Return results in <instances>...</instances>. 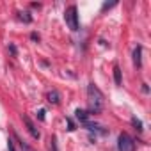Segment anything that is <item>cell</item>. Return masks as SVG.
I'll return each instance as SVG.
<instances>
[{"label":"cell","mask_w":151,"mask_h":151,"mask_svg":"<svg viewBox=\"0 0 151 151\" xmlns=\"http://www.w3.org/2000/svg\"><path fill=\"white\" fill-rule=\"evenodd\" d=\"M114 82H116V86H121V84H123V78H121V68H119V66H114Z\"/></svg>","instance_id":"ba28073f"},{"label":"cell","mask_w":151,"mask_h":151,"mask_svg":"<svg viewBox=\"0 0 151 151\" xmlns=\"http://www.w3.org/2000/svg\"><path fill=\"white\" fill-rule=\"evenodd\" d=\"M50 151H59V146H57V137H55V135L50 139Z\"/></svg>","instance_id":"7c38bea8"},{"label":"cell","mask_w":151,"mask_h":151,"mask_svg":"<svg viewBox=\"0 0 151 151\" xmlns=\"http://www.w3.org/2000/svg\"><path fill=\"white\" fill-rule=\"evenodd\" d=\"M30 37H32V39H34V41H39V36H37V34H32V36H30Z\"/></svg>","instance_id":"ac0fdd59"},{"label":"cell","mask_w":151,"mask_h":151,"mask_svg":"<svg viewBox=\"0 0 151 151\" xmlns=\"http://www.w3.org/2000/svg\"><path fill=\"white\" fill-rule=\"evenodd\" d=\"M45 114H46V112H45V110H43V109H41V110H39V112H37V117H39V119H41V121H45Z\"/></svg>","instance_id":"2e32d148"},{"label":"cell","mask_w":151,"mask_h":151,"mask_svg":"<svg viewBox=\"0 0 151 151\" xmlns=\"http://www.w3.org/2000/svg\"><path fill=\"white\" fill-rule=\"evenodd\" d=\"M18 144H20V147H22V151H34V147H30L25 140H22V139H18Z\"/></svg>","instance_id":"8fae6325"},{"label":"cell","mask_w":151,"mask_h":151,"mask_svg":"<svg viewBox=\"0 0 151 151\" xmlns=\"http://www.w3.org/2000/svg\"><path fill=\"white\" fill-rule=\"evenodd\" d=\"M117 149L119 151H135V142L128 133H121L117 137Z\"/></svg>","instance_id":"3957f363"},{"label":"cell","mask_w":151,"mask_h":151,"mask_svg":"<svg viewBox=\"0 0 151 151\" xmlns=\"http://www.w3.org/2000/svg\"><path fill=\"white\" fill-rule=\"evenodd\" d=\"M132 124L135 126V130H137V132H142V130H144V128H142V121H140V119H137V117H132Z\"/></svg>","instance_id":"30bf717a"},{"label":"cell","mask_w":151,"mask_h":151,"mask_svg":"<svg viewBox=\"0 0 151 151\" xmlns=\"http://www.w3.org/2000/svg\"><path fill=\"white\" fill-rule=\"evenodd\" d=\"M66 123H68V130H69V132H73V130H75V123H73L69 117L66 119Z\"/></svg>","instance_id":"5bb4252c"},{"label":"cell","mask_w":151,"mask_h":151,"mask_svg":"<svg viewBox=\"0 0 151 151\" xmlns=\"http://www.w3.org/2000/svg\"><path fill=\"white\" fill-rule=\"evenodd\" d=\"M7 151H16V147H14V142H13L11 139L7 140Z\"/></svg>","instance_id":"9a60e30c"},{"label":"cell","mask_w":151,"mask_h":151,"mask_svg":"<svg viewBox=\"0 0 151 151\" xmlns=\"http://www.w3.org/2000/svg\"><path fill=\"white\" fill-rule=\"evenodd\" d=\"M103 93L98 89V86L89 84L87 86V105H89V114H100L103 109Z\"/></svg>","instance_id":"6da1fadb"},{"label":"cell","mask_w":151,"mask_h":151,"mask_svg":"<svg viewBox=\"0 0 151 151\" xmlns=\"http://www.w3.org/2000/svg\"><path fill=\"white\" fill-rule=\"evenodd\" d=\"M64 20H66V25L73 30L77 32L80 29V23H78V9L77 6H69L66 11H64Z\"/></svg>","instance_id":"7a4b0ae2"},{"label":"cell","mask_w":151,"mask_h":151,"mask_svg":"<svg viewBox=\"0 0 151 151\" xmlns=\"http://www.w3.org/2000/svg\"><path fill=\"white\" fill-rule=\"evenodd\" d=\"M9 50H11L13 55H16V46H14V45H9Z\"/></svg>","instance_id":"e0dca14e"},{"label":"cell","mask_w":151,"mask_h":151,"mask_svg":"<svg viewBox=\"0 0 151 151\" xmlns=\"http://www.w3.org/2000/svg\"><path fill=\"white\" fill-rule=\"evenodd\" d=\"M18 18H20V20H22L23 23H30V22H32L30 14H29L27 11H20V13H18Z\"/></svg>","instance_id":"9c48e42d"},{"label":"cell","mask_w":151,"mask_h":151,"mask_svg":"<svg viewBox=\"0 0 151 151\" xmlns=\"http://www.w3.org/2000/svg\"><path fill=\"white\" fill-rule=\"evenodd\" d=\"M22 119H23V123H25V126H27V130H29V133H30V135H32L34 139H39V137H41V133H39V130L36 128V124L32 123V119H30L29 116H23Z\"/></svg>","instance_id":"277c9868"},{"label":"cell","mask_w":151,"mask_h":151,"mask_svg":"<svg viewBox=\"0 0 151 151\" xmlns=\"http://www.w3.org/2000/svg\"><path fill=\"white\" fill-rule=\"evenodd\" d=\"M133 64H135L137 68L142 66V46H140V45H137V46L133 48Z\"/></svg>","instance_id":"5b68a950"},{"label":"cell","mask_w":151,"mask_h":151,"mask_svg":"<svg viewBox=\"0 0 151 151\" xmlns=\"http://www.w3.org/2000/svg\"><path fill=\"white\" fill-rule=\"evenodd\" d=\"M48 101H50V103H53V105H57V103L60 101V94H59L55 89H53V91H50V93H48Z\"/></svg>","instance_id":"52a82bcc"},{"label":"cell","mask_w":151,"mask_h":151,"mask_svg":"<svg viewBox=\"0 0 151 151\" xmlns=\"http://www.w3.org/2000/svg\"><path fill=\"white\" fill-rule=\"evenodd\" d=\"M116 6H117V2H112V4H103L101 13H103V11H107V9H112V7H116Z\"/></svg>","instance_id":"4fadbf2b"},{"label":"cell","mask_w":151,"mask_h":151,"mask_svg":"<svg viewBox=\"0 0 151 151\" xmlns=\"http://www.w3.org/2000/svg\"><path fill=\"white\" fill-rule=\"evenodd\" d=\"M75 117H77L80 123H87L89 121V112L84 110V109H77L75 110Z\"/></svg>","instance_id":"8992f818"}]
</instances>
